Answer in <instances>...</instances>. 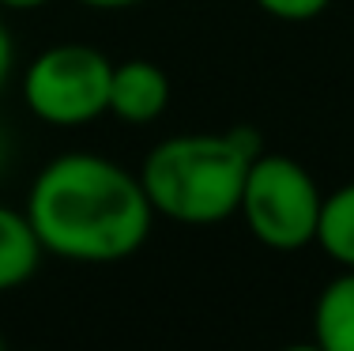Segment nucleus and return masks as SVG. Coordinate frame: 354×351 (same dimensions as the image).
<instances>
[{
  "instance_id": "obj_7",
  "label": "nucleus",
  "mask_w": 354,
  "mask_h": 351,
  "mask_svg": "<svg viewBox=\"0 0 354 351\" xmlns=\"http://www.w3.org/2000/svg\"><path fill=\"white\" fill-rule=\"evenodd\" d=\"M313 344L320 351H354V269L320 287L313 303Z\"/></svg>"
},
{
  "instance_id": "obj_12",
  "label": "nucleus",
  "mask_w": 354,
  "mask_h": 351,
  "mask_svg": "<svg viewBox=\"0 0 354 351\" xmlns=\"http://www.w3.org/2000/svg\"><path fill=\"white\" fill-rule=\"evenodd\" d=\"M53 0H0V12H38Z\"/></svg>"
},
{
  "instance_id": "obj_6",
  "label": "nucleus",
  "mask_w": 354,
  "mask_h": 351,
  "mask_svg": "<svg viewBox=\"0 0 354 351\" xmlns=\"http://www.w3.org/2000/svg\"><path fill=\"white\" fill-rule=\"evenodd\" d=\"M41 257H46V246H41L35 223L27 219V212L0 204V295L35 280Z\"/></svg>"
},
{
  "instance_id": "obj_10",
  "label": "nucleus",
  "mask_w": 354,
  "mask_h": 351,
  "mask_svg": "<svg viewBox=\"0 0 354 351\" xmlns=\"http://www.w3.org/2000/svg\"><path fill=\"white\" fill-rule=\"evenodd\" d=\"M12 69H15V42H12V30H8L4 15H0V91L12 80Z\"/></svg>"
},
{
  "instance_id": "obj_4",
  "label": "nucleus",
  "mask_w": 354,
  "mask_h": 351,
  "mask_svg": "<svg viewBox=\"0 0 354 351\" xmlns=\"http://www.w3.org/2000/svg\"><path fill=\"white\" fill-rule=\"evenodd\" d=\"M113 61L87 42L41 49L23 72V102L53 129H83L109 114Z\"/></svg>"
},
{
  "instance_id": "obj_3",
  "label": "nucleus",
  "mask_w": 354,
  "mask_h": 351,
  "mask_svg": "<svg viewBox=\"0 0 354 351\" xmlns=\"http://www.w3.org/2000/svg\"><path fill=\"white\" fill-rule=\"evenodd\" d=\"M320 208L324 193L298 159L283 152H260L252 159L238 215L260 246L275 253H298L306 246H317Z\"/></svg>"
},
{
  "instance_id": "obj_9",
  "label": "nucleus",
  "mask_w": 354,
  "mask_h": 351,
  "mask_svg": "<svg viewBox=\"0 0 354 351\" xmlns=\"http://www.w3.org/2000/svg\"><path fill=\"white\" fill-rule=\"evenodd\" d=\"M264 15L279 23H309L332 8V0H252Z\"/></svg>"
},
{
  "instance_id": "obj_13",
  "label": "nucleus",
  "mask_w": 354,
  "mask_h": 351,
  "mask_svg": "<svg viewBox=\"0 0 354 351\" xmlns=\"http://www.w3.org/2000/svg\"><path fill=\"white\" fill-rule=\"evenodd\" d=\"M4 348H8V340H4V336H0V351H4Z\"/></svg>"
},
{
  "instance_id": "obj_11",
  "label": "nucleus",
  "mask_w": 354,
  "mask_h": 351,
  "mask_svg": "<svg viewBox=\"0 0 354 351\" xmlns=\"http://www.w3.org/2000/svg\"><path fill=\"white\" fill-rule=\"evenodd\" d=\"M83 8H95V12H124V8H140L147 0H75Z\"/></svg>"
},
{
  "instance_id": "obj_1",
  "label": "nucleus",
  "mask_w": 354,
  "mask_h": 351,
  "mask_svg": "<svg viewBox=\"0 0 354 351\" xmlns=\"http://www.w3.org/2000/svg\"><path fill=\"white\" fill-rule=\"evenodd\" d=\"M27 219L46 253L68 264H121L151 238L155 208L140 174L95 152H64L35 174Z\"/></svg>"
},
{
  "instance_id": "obj_5",
  "label": "nucleus",
  "mask_w": 354,
  "mask_h": 351,
  "mask_svg": "<svg viewBox=\"0 0 354 351\" xmlns=\"http://www.w3.org/2000/svg\"><path fill=\"white\" fill-rule=\"evenodd\" d=\"M170 76L162 64L147 57H129L113 64L109 76V114L124 125H155L158 117L170 110Z\"/></svg>"
},
{
  "instance_id": "obj_2",
  "label": "nucleus",
  "mask_w": 354,
  "mask_h": 351,
  "mask_svg": "<svg viewBox=\"0 0 354 351\" xmlns=\"http://www.w3.org/2000/svg\"><path fill=\"white\" fill-rule=\"evenodd\" d=\"M264 147L257 132H181L158 140L140 163V181L155 215L181 227H215L238 215L245 174Z\"/></svg>"
},
{
  "instance_id": "obj_8",
  "label": "nucleus",
  "mask_w": 354,
  "mask_h": 351,
  "mask_svg": "<svg viewBox=\"0 0 354 351\" xmlns=\"http://www.w3.org/2000/svg\"><path fill=\"white\" fill-rule=\"evenodd\" d=\"M317 246L335 261L339 269H354V181L332 189L320 208Z\"/></svg>"
}]
</instances>
